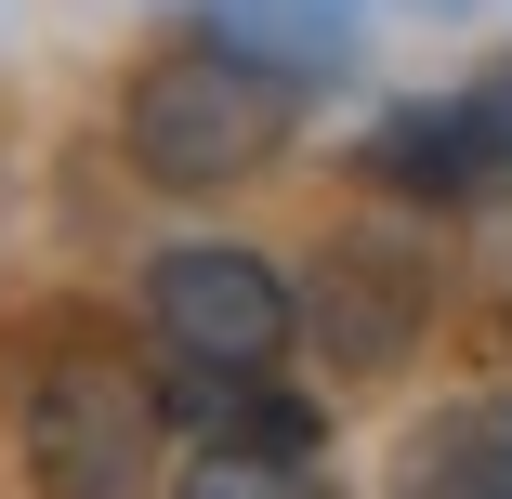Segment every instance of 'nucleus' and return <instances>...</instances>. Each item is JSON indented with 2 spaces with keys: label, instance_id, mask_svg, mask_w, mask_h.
Instances as JSON below:
<instances>
[{
  "label": "nucleus",
  "instance_id": "nucleus-4",
  "mask_svg": "<svg viewBox=\"0 0 512 499\" xmlns=\"http://www.w3.org/2000/svg\"><path fill=\"white\" fill-rule=\"evenodd\" d=\"M355 184L407 197V211H486V197H512V53L473 66L460 92H421V106L368 119Z\"/></svg>",
  "mask_w": 512,
  "mask_h": 499
},
{
  "label": "nucleus",
  "instance_id": "nucleus-3",
  "mask_svg": "<svg viewBox=\"0 0 512 499\" xmlns=\"http://www.w3.org/2000/svg\"><path fill=\"white\" fill-rule=\"evenodd\" d=\"M132 316H145L158 368H211V381H276L289 342L316 329L302 289H289L263 250H237V237H171V250L132 276Z\"/></svg>",
  "mask_w": 512,
  "mask_h": 499
},
{
  "label": "nucleus",
  "instance_id": "nucleus-1",
  "mask_svg": "<svg viewBox=\"0 0 512 499\" xmlns=\"http://www.w3.org/2000/svg\"><path fill=\"white\" fill-rule=\"evenodd\" d=\"M302 132V66L250 53L237 27L197 14L184 40H158L119 92V158L158 184V197H237L289 158Z\"/></svg>",
  "mask_w": 512,
  "mask_h": 499
},
{
  "label": "nucleus",
  "instance_id": "nucleus-2",
  "mask_svg": "<svg viewBox=\"0 0 512 499\" xmlns=\"http://www.w3.org/2000/svg\"><path fill=\"white\" fill-rule=\"evenodd\" d=\"M158 381L119 368L106 342H53L14 381V460L40 499H158Z\"/></svg>",
  "mask_w": 512,
  "mask_h": 499
},
{
  "label": "nucleus",
  "instance_id": "nucleus-8",
  "mask_svg": "<svg viewBox=\"0 0 512 499\" xmlns=\"http://www.w3.org/2000/svg\"><path fill=\"white\" fill-rule=\"evenodd\" d=\"M473 276L512 303V197H486V211H473Z\"/></svg>",
  "mask_w": 512,
  "mask_h": 499
},
{
  "label": "nucleus",
  "instance_id": "nucleus-7",
  "mask_svg": "<svg viewBox=\"0 0 512 499\" xmlns=\"http://www.w3.org/2000/svg\"><path fill=\"white\" fill-rule=\"evenodd\" d=\"M171 499H329V473L302 460V447H237V434H197Z\"/></svg>",
  "mask_w": 512,
  "mask_h": 499
},
{
  "label": "nucleus",
  "instance_id": "nucleus-5",
  "mask_svg": "<svg viewBox=\"0 0 512 499\" xmlns=\"http://www.w3.org/2000/svg\"><path fill=\"white\" fill-rule=\"evenodd\" d=\"M381 499H512V394H447L394 434Z\"/></svg>",
  "mask_w": 512,
  "mask_h": 499
},
{
  "label": "nucleus",
  "instance_id": "nucleus-6",
  "mask_svg": "<svg viewBox=\"0 0 512 499\" xmlns=\"http://www.w3.org/2000/svg\"><path fill=\"white\" fill-rule=\"evenodd\" d=\"M316 316L329 342H342V368H394L407 355V329H421V263L407 250H368V237H342L329 263H316Z\"/></svg>",
  "mask_w": 512,
  "mask_h": 499
}]
</instances>
